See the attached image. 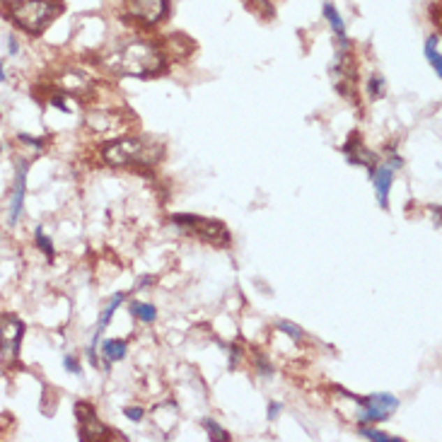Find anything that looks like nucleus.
<instances>
[{
	"label": "nucleus",
	"mask_w": 442,
	"mask_h": 442,
	"mask_svg": "<svg viewBox=\"0 0 442 442\" xmlns=\"http://www.w3.org/2000/svg\"><path fill=\"white\" fill-rule=\"evenodd\" d=\"M372 179H375V193H377V203L382 208L389 206V191H392V182H394V172L389 167H377L372 172Z\"/></svg>",
	"instance_id": "10"
},
{
	"label": "nucleus",
	"mask_w": 442,
	"mask_h": 442,
	"mask_svg": "<svg viewBox=\"0 0 442 442\" xmlns=\"http://www.w3.org/2000/svg\"><path fill=\"white\" fill-rule=\"evenodd\" d=\"M107 71L117 73V75H135V78H150L157 75L165 66L162 54L155 46L145 44V41H133L128 46H121L114 54L104 59Z\"/></svg>",
	"instance_id": "1"
},
{
	"label": "nucleus",
	"mask_w": 442,
	"mask_h": 442,
	"mask_svg": "<svg viewBox=\"0 0 442 442\" xmlns=\"http://www.w3.org/2000/svg\"><path fill=\"white\" fill-rule=\"evenodd\" d=\"M34 235H36V246H39V249L44 251V254L49 256V259H54V244H51V240L44 235V230L36 228V233H34Z\"/></svg>",
	"instance_id": "17"
},
{
	"label": "nucleus",
	"mask_w": 442,
	"mask_h": 442,
	"mask_svg": "<svg viewBox=\"0 0 442 442\" xmlns=\"http://www.w3.org/2000/svg\"><path fill=\"white\" fill-rule=\"evenodd\" d=\"M172 220L179 225V228H186L191 233H196L201 240L213 242V244H228L230 242V233L220 220H210V218H198V215L191 213H179L172 215Z\"/></svg>",
	"instance_id": "4"
},
{
	"label": "nucleus",
	"mask_w": 442,
	"mask_h": 442,
	"mask_svg": "<svg viewBox=\"0 0 442 442\" xmlns=\"http://www.w3.org/2000/svg\"><path fill=\"white\" fill-rule=\"evenodd\" d=\"M126 351H128L126 341H119V339H109V341H104V344H102V355H104V360H109V362L124 360Z\"/></svg>",
	"instance_id": "12"
},
{
	"label": "nucleus",
	"mask_w": 442,
	"mask_h": 442,
	"mask_svg": "<svg viewBox=\"0 0 442 442\" xmlns=\"http://www.w3.org/2000/svg\"><path fill=\"white\" fill-rule=\"evenodd\" d=\"M10 15H13L17 27L39 34L59 15V5H54L51 0H13Z\"/></svg>",
	"instance_id": "3"
},
{
	"label": "nucleus",
	"mask_w": 442,
	"mask_h": 442,
	"mask_svg": "<svg viewBox=\"0 0 442 442\" xmlns=\"http://www.w3.org/2000/svg\"><path fill=\"white\" fill-rule=\"evenodd\" d=\"M360 435L367 440H377V442H402L399 438H394V435H387V433L375 430V428H367V425H360Z\"/></svg>",
	"instance_id": "15"
},
{
	"label": "nucleus",
	"mask_w": 442,
	"mask_h": 442,
	"mask_svg": "<svg viewBox=\"0 0 442 442\" xmlns=\"http://www.w3.org/2000/svg\"><path fill=\"white\" fill-rule=\"evenodd\" d=\"M438 46H440V36L438 34H430L428 41H425V59H428V63L433 66L435 75L440 78L442 75V59H440Z\"/></svg>",
	"instance_id": "13"
},
{
	"label": "nucleus",
	"mask_w": 442,
	"mask_h": 442,
	"mask_svg": "<svg viewBox=\"0 0 442 442\" xmlns=\"http://www.w3.org/2000/svg\"><path fill=\"white\" fill-rule=\"evenodd\" d=\"M131 314H133L138 322H155L157 319V309L147 302H133L131 304Z\"/></svg>",
	"instance_id": "14"
},
{
	"label": "nucleus",
	"mask_w": 442,
	"mask_h": 442,
	"mask_svg": "<svg viewBox=\"0 0 442 442\" xmlns=\"http://www.w3.org/2000/svg\"><path fill=\"white\" fill-rule=\"evenodd\" d=\"M102 157L112 167L126 165H155L162 157V147L143 138H119L102 147Z\"/></svg>",
	"instance_id": "2"
},
{
	"label": "nucleus",
	"mask_w": 442,
	"mask_h": 442,
	"mask_svg": "<svg viewBox=\"0 0 442 442\" xmlns=\"http://www.w3.org/2000/svg\"><path fill=\"white\" fill-rule=\"evenodd\" d=\"M22 336H24V324L17 317H8V314L0 317V351H3V358L8 362L17 360Z\"/></svg>",
	"instance_id": "5"
},
{
	"label": "nucleus",
	"mask_w": 442,
	"mask_h": 442,
	"mask_svg": "<svg viewBox=\"0 0 442 442\" xmlns=\"http://www.w3.org/2000/svg\"><path fill=\"white\" fill-rule=\"evenodd\" d=\"M256 367H259V370L264 372V375H273V367L268 365V362L264 360V358H256Z\"/></svg>",
	"instance_id": "22"
},
{
	"label": "nucleus",
	"mask_w": 442,
	"mask_h": 442,
	"mask_svg": "<svg viewBox=\"0 0 442 442\" xmlns=\"http://www.w3.org/2000/svg\"><path fill=\"white\" fill-rule=\"evenodd\" d=\"M276 329L278 331H286V334L288 336H290V339L293 341H302V329H297V326H295V324H290V322H278L276 324Z\"/></svg>",
	"instance_id": "18"
},
{
	"label": "nucleus",
	"mask_w": 442,
	"mask_h": 442,
	"mask_svg": "<svg viewBox=\"0 0 442 442\" xmlns=\"http://www.w3.org/2000/svg\"><path fill=\"white\" fill-rule=\"evenodd\" d=\"M126 415H128V420H133V423H138V420H143V408H126L124 411Z\"/></svg>",
	"instance_id": "21"
},
{
	"label": "nucleus",
	"mask_w": 442,
	"mask_h": 442,
	"mask_svg": "<svg viewBox=\"0 0 442 442\" xmlns=\"http://www.w3.org/2000/svg\"><path fill=\"white\" fill-rule=\"evenodd\" d=\"M324 17L329 20V24H331V29H334V34L341 39V46H348V39H346V24H344V20H341V15L336 13V8L331 3H326L324 5Z\"/></svg>",
	"instance_id": "11"
},
{
	"label": "nucleus",
	"mask_w": 442,
	"mask_h": 442,
	"mask_svg": "<svg viewBox=\"0 0 442 442\" xmlns=\"http://www.w3.org/2000/svg\"><path fill=\"white\" fill-rule=\"evenodd\" d=\"M51 104H54L56 109H61V112H68V107H66V99H63V97H54V99H51Z\"/></svg>",
	"instance_id": "24"
},
{
	"label": "nucleus",
	"mask_w": 442,
	"mask_h": 442,
	"mask_svg": "<svg viewBox=\"0 0 442 442\" xmlns=\"http://www.w3.org/2000/svg\"><path fill=\"white\" fill-rule=\"evenodd\" d=\"M24 191H27V165L20 162L17 167V179H15V189H13V198H10V223L20 218L24 206Z\"/></svg>",
	"instance_id": "8"
},
{
	"label": "nucleus",
	"mask_w": 442,
	"mask_h": 442,
	"mask_svg": "<svg viewBox=\"0 0 442 442\" xmlns=\"http://www.w3.org/2000/svg\"><path fill=\"white\" fill-rule=\"evenodd\" d=\"M63 367H66V370H71L73 375H80V365H78L75 358H73V355H66V358H63Z\"/></svg>",
	"instance_id": "20"
},
{
	"label": "nucleus",
	"mask_w": 442,
	"mask_h": 442,
	"mask_svg": "<svg viewBox=\"0 0 442 442\" xmlns=\"http://www.w3.org/2000/svg\"><path fill=\"white\" fill-rule=\"evenodd\" d=\"M344 152H346V157H348L351 165H365L367 170H370V175L375 172V155L360 145V138H358V145H355V135H353V138L344 145Z\"/></svg>",
	"instance_id": "9"
},
{
	"label": "nucleus",
	"mask_w": 442,
	"mask_h": 442,
	"mask_svg": "<svg viewBox=\"0 0 442 442\" xmlns=\"http://www.w3.org/2000/svg\"><path fill=\"white\" fill-rule=\"evenodd\" d=\"M128 15L140 20L143 24H155L165 17L167 0H126Z\"/></svg>",
	"instance_id": "6"
},
{
	"label": "nucleus",
	"mask_w": 442,
	"mask_h": 442,
	"mask_svg": "<svg viewBox=\"0 0 442 442\" xmlns=\"http://www.w3.org/2000/svg\"><path fill=\"white\" fill-rule=\"evenodd\" d=\"M281 411H283L281 404H271V406H268V418L276 420V418H278V413H281Z\"/></svg>",
	"instance_id": "23"
},
{
	"label": "nucleus",
	"mask_w": 442,
	"mask_h": 442,
	"mask_svg": "<svg viewBox=\"0 0 442 442\" xmlns=\"http://www.w3.org/2000/svg\"><path fill=\"white\" fill-rule=\"evenodd\" d=\"M203 425H206V430L210 433V440H213V442H228V440H230V435L225 433V430L220 428V425L215 423V420L206 418V420H203Z\"/></svg>",
	"instance_id": "16"
},
{
	"label": "nucleus",
	"mask_w": 442,
	"mask_h": 442,
	"mask_svg": "<svg viewBox=\"0 0 442 442\" xmlns=\"http://www.w3.org/2000/svg\"><path fill=\"white\" fill-rule=\"evenodd\" d=\"M78 420H80V440L87 442H97V440H107V428L99 423L97 413L89 404H78L75 406Z\"/></svg>",
	"instance_id": "7"
},
{
	"label": "nucleus",
	"mask_w": 442,
	"mask_h": 442,
	"mask_svg": "<svg viewBox=\"0 0 442 442\" xmlns=\"http://www.w3.org/2000/svg\"><path fill=\"white\" fill-rule=\"evenodd\" d=\"M384 92H387V89H384V78L372 75V78H370V97H372V99L384 97Z\"/></svg>",
	"instance_id": "19"
}]
</instances>
